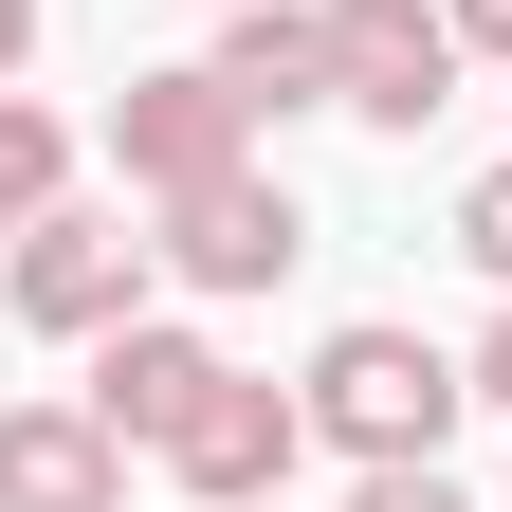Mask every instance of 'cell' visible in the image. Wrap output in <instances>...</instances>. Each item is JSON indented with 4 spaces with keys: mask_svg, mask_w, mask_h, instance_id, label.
<instances>
[{
    "mask_svg": "<svg viewBox=\"0 0 512 512\" xmlns=\"http://www.w3.org/2000/svg\"><path fill=\"white\" fill-rule=\"evenodd\" d=\"M458 403H476V366L421 348V330H330V348H311V439H330L348 476L366 458H439Z\"/></svg>",
    "mask_w": 512,
    "mask_h": 512,
    "instance_id": "obj_1",
    "label": "cell"
},
{
    "mask_svg": "<svg viewBox=\"0 0 512 512\" xmlns=\"http://www.w3.org/2000/svg\"><path fill=\"white\" fill-rule=\"evenodd\" d=\"M147 256L165 238H128L110 202H37L19 238H0V293H19V330H128V311H147Z\"/></svg>",
    "mask_w": 512,
    "mask_h": 512,
    "instance_id": "obj_2",
    "label": "cell"
},
{
    "mask_svg": "<svg viewBox=\"0 0 512 512\" xmlns=\"http://www.w3.org/2000/svg\"><path fill=\"white\" fill-rule=\"evenodd\" d=\"M458 0H330V110H366V128H439L458 110Z\"/></svg>",
    "mask_w": 512,
    "mask_h": 512,
    "instance_id": "obj_3",
    "label": "cell"
},
{
    "mask_svg": "<svg viewBox=\"0 0 512 512\" xmlns=\"http://www.w3.org/2000/svg\"><path fill=\"white\" fill-rule=\"evenodd\" d=\"M293 458H311V384H256V366H220L202 403H183V439H165V476L202 494V512L293 494Z\"/></svg>",
    "mask_w": 512,
    "mask_h": 512,
    "instance_id": "obj_4",
    "label": "cell"
},
{
    "mask_svg": "<svg viewBox=\"0 0 512 512\" xmlns=\"http://www.w3.org/2000/svg\"><path fill=\"white\" fill-rule=\"evenodd\" d=\"M293 256H311V220H293L275 165H220V183L165 202V275H183V293H275Z\"/></svg>",
    "mask_w": 512,
    "mask_h": 512,
    "instance_id": "obj_5",
    "label": "cell"
},
{
    "mask_svg": "<svg viewBox=\"0 0 512 512\" xmlns=\"http://www.w3.org/2000/svg\"><path fill=\"white\" fill-rule=\"evenodd\" d=\"M110 165L147 183V202H183V183L256 165V110L220 92V55H202V74H128V110H110Z\"/></svg>",
    "mask_w": 512,
    "mask_h": 512,
    "instance_id": "obj_6",
    "label": "cell"
},
{
    "mask_svg": "<svg viewBox=\"0 0 512 512\" xmlns=\"http://www.w3.org/2000/svg\"><path fill=\"white\" fill-rule=\"evenodd\" d=\"M202 384H220V348H202V330H165V311H128V330H92V384H74V403H92L110 439H128V458H165Z\"/></svg>",
    "mask_w": 512,
    "mask_h": 512,
    "instance_id": "obj_7",
    "label": "cell"
},
{
    "mask_svg": "<svg viewBox=\"0 0 512 512\" xmlns=\"http://www.w3.org/2000/svg\"><path fill=\"white\" fill-rule=\"evenodd\" d=\"M0 512H128V439L92 403H0Z\"/></svg>",
    "mask_w": 512,
    "mask_h": 512,
    "instance_id": "obj_8",
    "label": "cell"
},
{
    "mask_svg": "<svg viewBox=\"0 0 512 512\" xmlns=\"http://www.w3.org/2000/svg\"><path fill=\"white\" fill-rule=\"evenodd\" d=\"M220 92H238L256 128L330 110V0H238V19H220Z\"/></svg>",
    "mask_w": 512,
    "mask_h": 512,
    "instance_id": "obj_9",
    "label": "cell"
},
{
    "mask_svg": "<svg viewBox=\"0 0 512 512\" xmlns=\"http://www.w3.org/2000/svg\"><path fill=\"white\" fill-rule=\"evenodd\" d=\"M37 202H74V128H55L37 92H0V238H19Z\"/></svg>",
    "mask_w": 512,
    "mask_h": 512,
    "instance_id": "obj_10",
    "label": "cell"
},
{
    "mask_svg": "<svg viewBox=\"0 0 512 512\" xmlns=\"http://www.w3.org/2000/svg\"><path fill=\"white\" fill-rule=\"evenodd\" d=\"M458 256L512 293V165H476V183H458Z\"/></svg>",
    "mask_w": 512,
    "mask_h": 512,
    "instance_id": "obj_11",
    "label": "cell"
},
{
    "mask_svg": "<svg viewBox=\"0 0 512 512\" xmlns=\"http://www.w3.org/2000/svg\"><path fill=\"white\" fill-rule=\"evenodd\" d=\"M348 512H476V494L439 476V458H366V494H348Z\"/></svg>",
    "mask_w": 512,
    "mask_h": 512,
    "instance_id": "obj_12",
    "label": "cell"
},
{
    "mask_svg": "<svg viewBox=\"0 0 512 512\" xmlns=\"http://www.w3.org/2000/svg\"><path fill=\"white\" fill-rule=\"evenodd\" d=\"M476 403H512V311H494V330H476Z\"/></svg>",
    "mask_w": 512,
    "mask_h": 512,
    "instance_id": "obj_13",
    "label": "cell"
},
{
    "mask_svg": "<svg viewBox=\"0 0 512 512\" xmlns=\"http://www.w3.org/2000/svg\"><path fill=\"white\" fill-rule=\"evenodd\" d=\"M19 55H37V0H0V92H19Z\"/></svg>",
    "mask_w": 512,
    "mask_h": 512,
    "instance_id": "obj_14",
    "label": "cell"
},
{
    "mask_svg": "<svg viewBox=\"0 0 512 512\" xmlns=\"http://www.w3.org/2000/svg\"><path fill=\"white\" fill-rule=\"evenodd\" d=\"M458 37H476V55H512V0H458Z\"/></svg>",
    "mask_w": 512,
    "mask_h": 512,
    "instance_id": "obj_15",
    "label": "cell"
},
{
    "mask_svg": "<svg viewBox=\"0 0 512 512\" xmlns=\"http://www.w3.org/2000/svg\"><path fill=\"white\" fill-rule=\"evenodd\" d=\"M256 512H293V494H256Z\"/></svg>",
    "mask_w": 512,
    "mask_h": 512,
    "instance_id": "obj_16",
    "label": "cell"
},
{
    "mask_svg": "<svg viewBox=\"0 0 512 512\" xmlns=\"http://www.w3.org/2000/svg\"><path fill=\"white\" fill-rule=\"evenodd\" d=\"M220 19H238V0H220Z\"/></svg>",
    "mask_w": 512,
    "mask_h": 512,
    "instance_id": "obj_17",
    "label": "cell"
}]
</instances>
